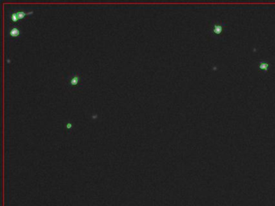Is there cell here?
<instances>
[{
    "mask_svg": "<svg viewBox=\"0 0 275 206\" xmlns=\"http://www.w3.org/2000/svg\"><path fill=\"white\" fill-rule=\"evenodd\" d=\"M33 13V10H29V9H16L14 10L12 12H10L9 14V18L12 22H16V21L22 19L25 16H28V15H31Z\"/></svg>",
    "mask_w": 275,
    "mask_h": 206,
    "instance_id": "obj_1",
    "label": "cell"
},
{
    "mask_svg": "<svg viewBox=\"0 0 275 206\" xmlns=\"http://www.w3.org/2000/svg\"><path fill=\"white\" fill-rule=\"evenodd\" d=\"M68 83L69 85L71 86H75L78 85L80 83L81 77H80V73L79 72H73V74L67 77Z\"/></svg>",
    "mask_w": 275,
    "mask_h": 206,
    "instance_id": "obj_2",
    "label": "cell"
},
{
    "mask_svg": "<svg viewBox=\"0 0 275 206\" xmlns=\"http://www.w3.org/2000/svg\"><path fill=\"white\" fill-rule=\"evenodd\" d=\"M9 33H10V36H12V37H17L21 34V30L17 27H13L10 29Z\"/></svg>",
    "mask_w": 275,
    "mask_h": 206,
    "instance_id": "obj_3",
    "label": "cell"
},
{
    "mask_svg": "<svg viewBox=\"0 0 275 206\" xmlns=\"http://www.w3.org/2000/svg\"><path fill=\"white\" fill-rule=\"evenodd\" d=\"M72 126H73V124L71 123L70 122H68L67 123L65 124V128L67 129V130H70V129L72 128Z\"/></svg>",
    "mask_w": 275,
    "mask_h": 206,
    "instance_id": "obj_4",
    "label": "cell"
}]
</instances>
